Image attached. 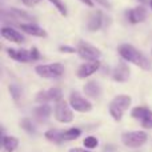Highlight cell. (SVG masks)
I'll return each mask as SVG.
<instances>
[{"label":"cell","instance_id":"cell-3","mask_svg":"<svg viewBox=\"0 0 152 152\" xmlns=\"http://www.w3.org/2000/svg\"><path fill=\"white\" fill-rule=\"evenodd\" d=\"M147 139H148L147 134L143 131H128L121 135V142H123V144L129 148L140 147V145H143L147 142Z\"/></svg>","mask_w":152,"mask_h":152},{"label":"cell","instance_id":"cell-20","mask_svg":"<svg viewBox=\"0 0 152 152\" xmlns=\"http://www.w3.org/2000/svg\"><path fill=\"white\" fill-rule=\"evenodd\" d=\"M34 113L39 120H45V119H48L51 116V113H52V108H51L48 104H42V105H39V107L35 108Z\"/></svg>","mask_w":152,"mask_h":152},{"label":"cell","instance_id":"cell-23","mask_svg":"<svg viewBox=\"0 0 152 152\" xmlns=\"http://www.w3.org/2000/svg\"><path fill=\"white\" fill-rule=\"evenodd\" d=\"M20 127H21V128H23L26 132H28V134H35V132H36V127H35L34 121H32L31 119H28V118L21 119Z\"/></svg>","mask_w":152,"mask_h":152},{"label":"cell","instance_id":"cell-25","mask_svg":"<svg viewBox=\"0 0 152 152\" xmlns=\"http://www.w3.org/2000/svg\"><path fill=\"white\" fill-rule=\"evenodd\" d=\"M8 89H10V94H11V96L13 97V100H15V102H19V99H20V96H21L20 87L16 86V84H11V86L8 87Z\"/></svg>","mask_w":152,"mask_h":152},{"label":"cell","instance_id":"cell-15","mask_svg":"<svg viewBox=\"0 0 152 152\" xmlns=\"http://www.w3.org/2000/svg\"><path fill=\"white\" fill-rule=\"evenodd\" d=\"M7 53L11 59L16 61H20V63H27V61H31V56H29V51L27 50H15V48H8Z\"/></svg>","mask_w":152,"mask_h":152},{"label":"cell","instance_id":"cell-12","mask_svg":"<svg viewBox=\"0 0 152 152\" xmlns=\"http://www.w3.org/2000/svg\"><path fill=\"white\" fill-rule=\"evenodd\" d=\"M103 21H104V18H103L102 11H94L91 13V16L88 18L87 28L91 32H96L103 27Z\"/></svg>","mask_w":152,"mask_h":152},{"label":"cell","instance_id":"cell-24","mask_svg":"<svg viewBox=\"0 0 152 152\" xmlns=\"http://www.w3.org/2000/svg\"><path fill=\"white\" fill-rule=\"evenodd\" d=\"M48 1L51 3V4L53 5V7L56 8V10L59 11V13L63 16L67 15V8H66V4H64L61 0H48Z\"/></svg>","mask_w":152,"mask_h":152},{"label":"cell","instance_id":"cell-13","mask_svg":"<svg viewBox=\"0 0 152 152\" xmlns=\"http://www.w3.org/2000/svg\"><path fill=\"white\" fill-rule=\"evenodd\" d=\"M19 28H20L24 34L31 35V36H36V37H45L47 36V32L34 23H21V24H19Z\"/></svg>","mask_w":152,"mask_h":152},{"label":"cell","instance_id":"cell-36","mask_svg":"<svg viewBox=\"0 0 152 152\" xmlns=\"http://www.w3.org/2000/svg\"><path fill=\"white\" fill-rule=\"evenodd\" d=\"M84 152H89V151H84Z\"/></svg>","mask_w":152,"mask_h":152},{"label":"cell","instance_id":"cell-22","mask_svg":"<svg viewBox=\"0 0 152 152\" xmlns=\"http://www.w3.org/2000/svg\"><path fill=\"white\" fill-rule=\"evenodd\" d=\"M80 135H81V131L79 128H69V129L63 131V139H64V142H69V140L77 139Z\"/></svg>","mask_w":152,"mask_h":152},{"label":"cell","instance_id":"cell-33","mask_svg":"<svg viewBox=\"0 0 152 152\" xmlns=\"http://www.w3.org/2000/svg\"><path fill=\"white\" fill-rule=\"evenodd\" d=\"M32 1H34V4H37V3H40L42 0H32Z\"/></svg>","mask_w":152,"mask_h":152},{"label":"cell","instance_id":"cell-9","mask_svg":"<svg viewBox=\"0 0 152 152\" xmlns=\"http://www.w3.org/2000/svg\"><path fill=\"white\" fill-rule=\"evenodd\" d=\"M126 18L129 23L132 24H137V23H143L147 19V10L144 7H135L131 8L126 12Z\"/></svg>","mask_w":152,"mask_h":152},{"label":"cell","instance_id":"cell-11","mask_svg":"<svg viewBox=\"0 0 152 152\" xmlns=\"http://www.w3.org/2000/svg\"><path fill=\"white\" fill-rule=\"evenodd\" d=\"M1 36L4 37L5 40L8 42H12V43H16V44H21V43L26 42V37L21 32L16 31L13 27H3L1 28Z\"/></svg>","mask_w":152,"mask_h":152},{"label":"cell","instance_id":"cell-6","mask_svg":"<svg viewBox=\"0 0 152 152\" xmlns=\"http://www.w3.org/2000/svg\"><path fill=\"white\" fill-rule=\"evenodd\" d=\"M131 116L140 121L144 128L152 129V111L147 107H135L131 111Z\"/></svg>","mask_w":152,"mask_h":152},{"label":"cell","instance_id":"cell-18","mask_svg":"<svg viewBox=\"0 0 152 152\" xmlns=\"http://www.w3.org/2000/svg\"><path fill=\"white\" fill-rule=\"evenodd\" d=\"M8 15L11 16L12 19H15V20H34V16L31 15V13L26 12V11L23 10H19V8H10L8 10Z\"/></svg>","mask_w":152,"mask_h":152},{"label":"cell","instance_id":"cell-27","mask_svg":"<svg viewBox=\"0 0 152 152\" xmlns=\"http://www.w3.org/2000/svg\"><path fill=\"white\" fill-rule=\"evenodd\" d=\"M29 56H31V61H35V60H39L40 59V52L36 47H32L29 50Z\"/></svg>","mask_w":152,"mask_h":152},{"label":"cell","instance_id":"cell-31","mask_svg":"<svg viewBox=\"0 0 152 152\" xmlns=\"http://www.w3.org/2000/svg\"><path fill=\"white\" fill-rule=\"evenodd\" d=\"M21 3H23L24 5H27V7H32V5H34L32 0H21Z\"/></svg>","mask_w":152,"mask_h":152},{"label":"cell","instance_id":"cell-29","mask_svg":"<svg viewBox=\"0 0 152 152\" xmlns=\"http://www.w3.org/2000/svg\"><path fill=\"white\" fill-rule=\"evenodd\" d=\"M94 1H96L97 4H100L103 8H107V10H111V3L108 1V0H94Z\"/></svg>","mask_w":152,"mask_h":152},{"label":"cell","instance_id":"cell-34","mask_svg":"<svg viewBox=\"0 0 152 152\" xmlns=\"http://www.w3.org/2000/svg\"><path fill=\"white\" fill-rule=\"evenodd\" d=\"M139 1H142V3H147L148 0H139Z\"/></svg>","mask_w":152,"mask_h":152},{"label":"cell","instance_id":"cell-1","mask_svg":"<svg viewBox=\"0 0 152 152\" xmlns=\"http://www.w3.org/2000/svg\"><path fill=\"white\" fill-rule=\"evenodd\" d=\"M118 52L124 61H128V63L135 64V66H137L139 68L144 69V71L151 69V61L147 59V56L143 55V53L140 52L139 50H136L134 45L121 44L120 47L118 48Z\"/></svg>","mask_w":152,"mask_h":152},{"label":"cell","instance_id":"cell-4","mask_svg":"<svg viewBox=\"0 0 152 152\" xmlns=\"http://www.w3.org/2000/svg\"><path fill=\"white\" fill-rule=\"evenodd\" d=\"M53 115H55L56 120L60 121V123H71L74 120L72 107L66 100H60V102L56 103L55 108H53Z\"/></svg>","mask_w":152,"mask_h":152},{"label":"cell","instance_id":"cell-21","mask_svg":"<svg viewBox=\"0 0 152 152\" xmlns=\"http://www.w3.org/2000/svg\"><path fill=\"white\" fill-rule=\"evenodd\" d=\"M44 136L47 137L50 142H53L56 144H60L64 142L63 139V131H58V129H48L44 134Z\"/></svg>","mask_w":152,"mask_h":152},{"label":"cell","instance_id":"cell-17","mask_svg":"<svg viewBox=\"0 0 152 152\" xmlns=\"http://www.w3.org/2000/svg\"><path fill=\"white\" fill-rule=\"evenodd\" d=\"M83 91L86 94L87 97H91V99H97L102 94V87L97 81H88L86 86L83 87Z\"/></svg>","mask_w":152,"mask_h":152},{"label":"cell","instance_id":"cell-35","mask_svg":"<svg viewBox=\"0 0 152 152\" xmlns=\"http://www.w3.org/2000/svg\"><path fill=\"white\" fill-rule=\"evenodd\" d=\"M150 5H151V10H152V0H150Z\"/></svg>","mask_w":152,"mask_h":152},{"label":"cell","instance_id":"cell-2","mask_svg":"<svg viewBox=\"0 0 152 152\" xmlns=\"http://www.w3.org/2000/svg\"><path fill=\"white\" fill-rule=\"evenodd\" d=\"M36 74L40 77L44 79H58L64 75V66L60 63H52V64H42L36 66L35 68Z\"/></svg>","mask_w":152,"mask_h":152},{"label":"cell","instance_id":"cell-10","mask_svg":"<svg viewBox=\"0 0 152 152\" xmlns=\"http://www.w3.org/2000/svg\"><path fill=\"white\" fill-rule=\"evenodd\" d=\"M100 61L99 60H95V61H87V63L81 64L80 67L77 68V77L80 79H86V77H89L91 75H94L95 72L99 71L100 68Z\"/></svg>","mask_w":152,"mask_h":152},{"label":"cell","instance_id":"cell-32","mask_svg":"<svg viewBox=\"0 0 152 152\" xmlns=\"http://www.w3.org/2000/svg\"><path fill=\"white\" fill-rule=\"evenodd\" d=\"M86 150H83V148H72V150H69V152H84Z\"/></svg>","mask_w":152,"mask_h":152},{"label":"cell","instance_id":"cell-14","mask_svg":"<svg viewBox=\"0 0 152 152\" xmlns=\"http://www.w3.org/2000/svg\"><path fill=\"white\" fill-rule=\"evenodd\" d=\"M112 79L119 83H124L129 79V68L126 63H119L118 66L113 68Z\"/></svg>","mask_w":152,"mask_h":152},{"label":"cell","instance_id":"cell-16","mask_svg":"<svg viewBox=\"0 0 152 152\" xmlns=\"http://www.w3.org/2000/svg\"><path fill=\"white\" fill-rule=\"evenodd\" d=\"M131 96H128V95H118V96H115L112 99V102L110 103V105H112V107L118 108V110L120 111H126L129 108V105H131Z\"/></svg>","mask_w":152,"mask_h":152},{"label":"cell","instance_id":"cell-30","mask_svg":"<svg viewBox=\"0 0 152 152\" xmlns=\"http://www.w3.org/2000/svg\"><path fill=\"white\" fill-rule=\"evenodd\" d=\"M83 4L88 5V7H94V0H80Z\"/></svg>","mask_w":152,"mask_h":152},{"label":"cell","instance_id":"cell-5","mask_svg":"<svg viewBox=\"0 0 152 152\" xmlns=\"http://www.w3.org/2000/svg\"><path fill=\"white\" fill-rule=\"evenodd\" d=\"M76 50H77V52L76 53H77V55L86 61L99 60L100 56H102V52H100L99 48L94 47V45L88 44V43H86V42H79Z\"/></svg>","mask_w":152,"mask_h":152},{"label":"cell","instance_id":"cell-7","mask_svg":"<svg viewBox=\"0 0 152 152\" xmlns=\"http://www.w3.org/2000/svg\"><path fill=\"white\" fill-rule=\"evenodd\" d=\"M69 105L72 107V110L77 111V112H89L92 110V104L88 99L83 97L79 92H72L69 95Z\"/></svg>","mask_w":152,"mask_h":152},{"label":"cell","instance_id":"cell-26","mask_svg":"<svg viewBox=\"0 0 152 152\" xmlns=\"http://www.w3.org/2000/svg\"><path fill=\"white\" fill-rule=\"evenodd\" d=\"M83 144H84V147L86 148L92 150V148H96L97 145H99V140H97L95 136H87L86 139H84Z\"/></svg>","mask_w":152,"mask_h":152},{"label":"cell","instance_id":"cell-19","mask_svg":"<svg viewBox=\"0 0 152 152\" xmlns=\"http://www.w3.org/2000/svg\"><path fill=\"white\" fill-rule=\"evenodd\" d=\"M19 140L13 136H5L3 132V150L4 152H13L18 148Z\"/></svg>","mask_w":152,"mask_h":152},{"label":"cell","instance_id":"cell-8","mask_svg":"<svg viewBox=\"0 0 152 152\" xmlns=\"http://www.w3.org/2000/svg\"><path fill=\"white\" fill-rule=\"evenodd\" d=\"M63 100V94H61L60 88H50L47 91H40L39 94L36 95V102L43 103L45 104L47 102H60Z\"/></svg>","mask_w":152,"mask_h":152},{"label":"cell","instance_id":"cell-28","mask_svg":"<svg viewBox=\"0 0 152 152\" xmlns=\"http://www.w3.org/2000/svg\"><path fill=\"white\" fill-rule=\"evenodd\" d=\"M59 51L63 52V53H75V52H77L76 48L69 47V45H60V47H59Z\"/></svg>","mask_w":152,"mask_h":152}]
</instances>
